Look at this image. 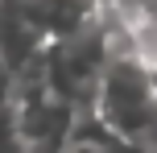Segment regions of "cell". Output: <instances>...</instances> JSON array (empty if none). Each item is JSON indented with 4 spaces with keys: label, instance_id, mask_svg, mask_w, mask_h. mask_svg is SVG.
<instances>
[{
    "label": "cell",
    "instance_id": "cell-3",
    "mask_svg": "<svg viewBox=\"0 0 157 153\" xmlns=\"http://www.w3.org/2000/svg\"><path fill=\"white\" fill-rule=\"evenodd\" d=\"M13 116H17V137L21 149H62L71 137V124L78 108L62 99L46 79H41V58L29 71L17 75V95H13Z\"/></svg>",
    "mask_w": 157,
    "mask_h": 153
},
{
    "label": "cell",
    "instance_id": "cell-8",
    "mask_svg": "<svg viewBox=\"0 0 157 153\" xmlns=\"http://www.w3.org/2000/svg\"><path fill=\"white\" fill-rule=\"evenodd\" d=\"M149 71H153V83H157V62H149Z\"/></svg>",
    "mask_w": 157,
    "mask_h": 153
},
{
    "label": "cell",
    "instance_id": "cell-6",
    "mask_svg": "<svg viewBox=\"0 0 157 153\" xmlns=\"http://www.w3.org/2000/svg\"><path fill=\"white\" fill-rule=\"evenodd\" d=\"M62 149H124L120 145V137L108 128V124L99 120V116L91 112V108H83V112L75 116V124H71V137H66V145Z\"/></svg>",
    "mask_w": 157,
    "mask_h": 153
},
{
    "label": "cell",
    "instance_id": "cell-2",
    "mask_svg": "<svg viewBox=\"0 0 157 153\" xmlns=\"http://www.w3.org/2000/svg\"><path fill=\"white\" fill-rule=\"evenodd\" d=\"M108 54H112V37H108V17H103L99 25L75 33V37L50 41L41 50V79L83 112V108H91V95H95V83H99Z\"/></svg>",
    "mask_w": 157,
    "mask_h": 153
},
{
    "label": "cell",
    "instance_id": "cell-1",
    "mask_svg": "<svg viewBox=\"0 0 157 153\" xmlns=\"http://www.w3.org/2000/svg\"><path fill=\"white\" fill-rule=\"evenodd\" d=\"M108 37H112V54L99 71L91 112L120 137L124 149L157 153V83H153V71L132 50L128 29L112 13H108Z\"/></svg>",
    "mask_w": 157,
    "mask_h": 153
},
{
    "label": "cell",
    "instance_id": "cell-4",
    "mask_svg": "<svg viewBox=\"0 0 157 153\" xmlns=\"http://www.w3.org/2000/svg\"><path fill=\"white\" fill-rule=\"evenodd\" d=\"M33 25H37L41 41H62L75 33L91 29L108 17V0H25Z\"/></svg>",
    "mask_w": 157,
    "mask_h": 153
},
{
    "label": "cell",
    "instance_id": "cell-5",
    "mask_svg": "<svg viewBox=\"0 0 157 153\" xmlns=\"http://www.w3.org/2000/svg\"><path fill=\"white\" fill-rule=\"evenodd\" d=\"M41 50L46 41H41L25 0H0V62L13 75H21L41 58Z\"/></svg>",
    "mask_w": 157,
    "mask_h": 153
},
{
    "label": "cell",
    "instance_id": "cell-7",
    "mask_svg": "<svg viewBox=\"0 0 157 153\" xmlns=\"http://www.w3.org/2000/svg\"><path fill=\"white\" fill-rule=\"evenodd\" d=\"M157 0H108V13H120V17H132V13H145L153 8Z\"/></svg>",
    "mask_w": 157,
    "mask_h": 153
}]
</instances>
